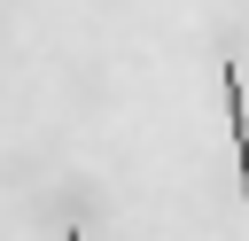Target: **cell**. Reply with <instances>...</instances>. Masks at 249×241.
<instances>
[{
  "instance_id": "7a4b0ae2",
  "label": "cell",
  "mask_w": 249,
  "mask_h": 241,
  "mask_svg": "<svg viewBox=\"0 0 249 241\" xmlns=\"http://www.w3.org/2000/svg\"><path fill=\"white\" fill-rule=\"evenodd\" d=\"M62 241H86V233H78V225H70V233H62Z\"/></svg>"
},
{
  "instance_id": "6da1fadb",
  "label": "cell",
  "mask_w": 249,
  "mask_h": 241,
  "mask_svg": "<svg viewBox=\"0 0 249 241\" xmlns=\"http://www.w3.org/2000/svg\"><path fill=\"white\" fill-rule=\"evenodd\" d=\"M218 86H226V124H233V163H241V210H249V109H241V70L218 62Z\"/></svg>"
}]
</instances>
